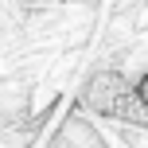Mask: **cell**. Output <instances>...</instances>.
Listing matches in <instances>:
<instances>
[{
	"label": "cell",
	"mask_w": 148,
	"mask_h": 148,
	"mask_svg": "<svg viewBox=\"0 0 148 148\" xmlns=\"http://www.w3.org/2000/svg\"><path fill=\"white\" fill-rule=\"evenodd\" d=\"M90 113H101V117H121V121H136V125H148V109L136 97V86H129L117 70H101L90 78L86 94H82Z\"/></svg>",
	"instance_id": "obj_1"
},
{
	"label": "cell",
	"mask_w": 148,
	"mask_h": 148,
	"mask_svg": "<svg viewBox=\"0 0 148 148\" xmlns=\"http://www.w3.org/2000/svg\"><path fill=\"white\" fill-rule=\"evenodd\" d=\"M136 97L144 101V109H148V70H144V78L136 82Z\"/></svg>",
	"instance_id": "obj_2"
}]
</instances>
